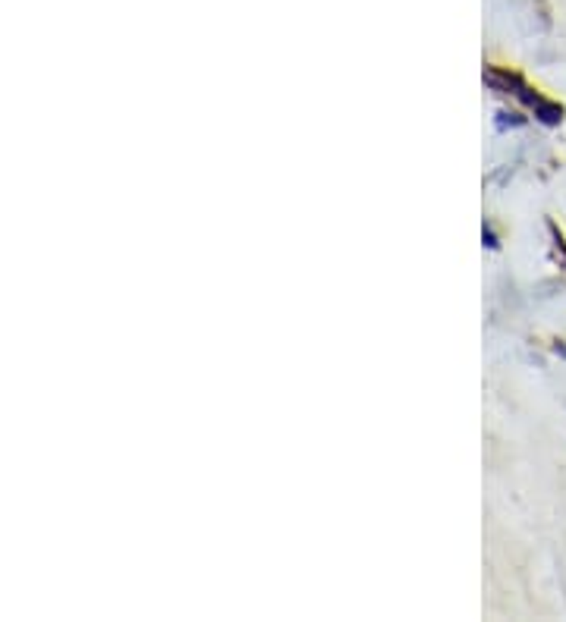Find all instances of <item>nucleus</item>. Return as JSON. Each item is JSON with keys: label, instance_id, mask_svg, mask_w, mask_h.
I'll return each instance as SVG.
<instances>
[{"label": "nucleus", "instance_id": "f257e3e1", "mask_svg": "<svg viewBox=\"0 0 566 622\" xmlns=\"http://www.w3.org/2000/svg\"><path fill=\"white\" fill-rule=\"evenodd\" d=\"M535 107H538V116H541V120L548 123V126H554V123H560V120H563V107H560V104H548V101H538Z\"/></svg>", "mask_w": 566, "mask_h": 622}]
</instances>
